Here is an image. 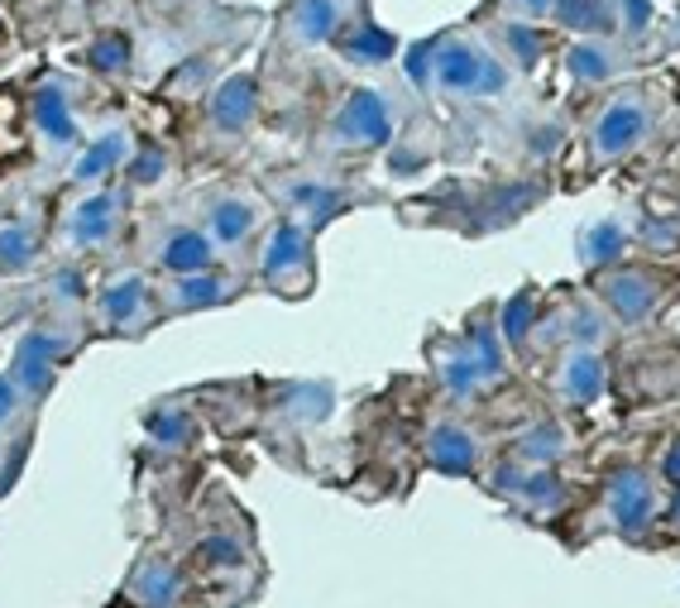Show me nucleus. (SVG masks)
<instances>
[{"mask_svg": "<svg viewBox=\"0 0 680 608\" xmlns=\"http://www.w3.org/2000/svg\"><path fill=\"white\" fill-rule=\"evenodd\" d=\"M470 360L479 364L484 379H489V374H503V350H499V336H494L489 321H479L475 336H470Z\"/></svg>", "mask_w": 680, "mask_h": 608, "instance_id": "dca6fc26", "label": "nucleus"}, {"mask_svg": "<svg viewBox=\"0 0 680 608\" xmlns=\"http://www.w3.org/2000/svg\"><path fill=\"white\" fill-rule=\"evenodd\" d=\"M221 297H226V288L216 283L211 273H187L182 278V302H187V307H216Z\"/></svg>", "mask_w": 680, "mask_h": 608, "instance_id": "5701e85b", "label": "nucleus"}, {"mask_svg": "<svg viewBox=\"0 0 680 608\" xmlns=\"http://www.w3.org/2000/svg\"><path fill=\"white\" fill-rule=\"evenodd\" d=\"M92 68L96 72H111V68H125V58H130V44L120 39V34H106V39H96L92 44Z\"/></svg>", "mask_w": 680, "mask_h": 608, "instance_id": "a878e982", "label": "nucleus"}, {"mask_svg": "<svg viewBox=\"0 0 680 608\" xmlns=\"http://www.w3.org/2000/svg\"><path fill=\"white\" fill-rule=\"evenodd\" d=\"M604 302L614 307L618 321H642V316L652 312V283L642 273H614L609 283H604Z\"/></svg>", "mask_w": 680, "mask_h": 608, "instance_id": "423d86ee", "label": "nucleus"}, {"mask_svg": "<svg viewBox=\"0 0 680 608\" xmlns=\"http://www.w3.org/2000/svg\"><path fill=\"white\" fill-rule=\"evenodd\" d=\"M144 427H149V436H159V441H187V417H182V412H149V422H144Z\"/></svg>", "mask_w": 680, "mask_h": 608, "instance_id": "bb28decb", "label": "nucleus"}, {"mask_svg": "<svg viewBox=\"0 0 680 608\" xmlns=\"http://www.w3.org/2000/svg\"><path fill=\"white\" fill-rule=\"evenodd\" d=\"M250 115H254V82L230 77L226 87L216 92V125L240 130V125H250Z\"/></svg>", "mask_w": 680, "mask_h": 608, "instance_id": "9d476101", "label": "nucleus"}, {"mask_svg": "<svg viewBox=\"0 0 680 608\" xmlns=\"http://www.w3.org/2000/svg\"><path fill=\"white\" fill-rule=\"evenodd\" d=\"M298 24H302V39H312V44L331 39L336 34V5L331 0H302Z\"/></svg>", "mask_w": 680, "mask_h": 608, "instance_id": "4468645a", "label": "nucleus"}, {"mask_svg": "<svg viewBox=\"0 0 680 608\" xmlns=\"http://www.w3.org/2000/svg\"><path fill=\"white\" fill-rule=\"evenodd\" d=\"M15 412V388H10V379H0V422Z\"/></svg>", "mask_w": 680, "mask_h": 608, "instance_id": "2f4dec72", "label": "nucleus"}, {"mask_svg": "<svg viewBox=\"0 0 680 608\" xmlns=\"http://www.w3.org/2000/svg\"><path fill=\"white\" fill-rule=\"evenodd\" d=\"M652 508H657V494H652L647 474H638V470L614 474V484H609V518H614V527L642 532V527H647V518H652Z\"/></svg>", "mask_w": 680, "mask_h": 608, "instance_id": "f03ea898", "label": "nucleus"}, {"mask_svg": "<svg viewBox=\"0 0 680 608\" xmlns=\"http://www.w3.org/2000/svg\"><path fill=\"white\" fill-rule=\"evenodd\" d=\"M206 556H211V561H230V566H235L240 561V546L226 542V537H211V542H206Z\"/></svg>", "mask_w": 680, "mask_h": 608, "instance_id": "c756f323", "label": "nucleus"}, {"mask_svg": "<svg viewBox=\"0 0 680 608\" xmlns=\"http://www.w3.org/2000/svg\"><path fill=\"white\" fill-rule=\"evenodd\" d=\"M120 158H125V135H101V139H96L92 149H87V158L77 163V178H82V182H87V178H101L106 168L120 163Z\"/></svg>", "mask_w": 680, "mask_h": 608, "instance_id": "ddd939ff", "label": "nucleus"}, {"mask_svg": "<svg viewBox=\"0 0 680 608\" xmlns=\"http://www.w3.org/2000/svg\"><path fill=\"white\" fill-rule=\"evenodd\" d=\"M676 518H680V494H676Z\"/></svg>", "mask_w": 680, "mask_h": 608, "instance_id": "f704fd0d", "label": "nucleus"}, {"mask_svg": "<svg viewBox=\"0 0 680 608\" xmlns=\"http://www.w3.org/2000/svg\"><path fill=\"white\" fill-rule=\"evenodd\" d=\"M159 173H163V154L149 149V158H139V163H135V182H154Z\"/></svg>", "mask_w": 680, "mask_h": 608, "instance_id": "7c9ffc66", "label": "nucleus"}, {"mask_svg": "<svg viewBox=\"0 0 680 608\" xmlns=\"http://www.w3.org/2000/svg\"><path fill=\"white\" fill-rule=\"evenodd\" d=\"M173 589H178V575H168L163 566H149L139 575V599L149 608H163L168 599H173Z\"/></svg>", "mask_w": 680, "mask_h": 608, "instance_id": "4be33fe9", "label": "nucleus"}, {"mask_svg": "<svg viewBox=\"0 0 680 608\" xmlns=\"http://www.w3.org/2000/svg\"><path fill=\"white\" fill-rule=\"evenodd\" d=\"M340 135L355 144H384L393 135V115L379 92H350L345 111H340Z\"/></svg>", "mask_w": 680, "mask_h": 608, "instance_id": "7ed1b4c3", "label": "nucleus"}, {"mask_svg": "<svg viewBox=\"0 0 680 608\" xmlns=\"http://www.w3.org/2000/svg\"><path fill=\"white\" fill-rule=\"evenodd\" d=\"M604 388V364L594 350H575V355L566 360V374H561V393L570 403H594Z\"/></svg>", "mask_w": 680, "mask_h": 608, "instance_id": "0eeeda50", "label": "nucleus"}, {"mask_svg": "<svg viewBox=\"0 0 680 608\" xmlns=\"http://www.w3.org/2000/svg\"><path fill=\"white\" fill-rule=\"evenodd\" d=\"M254 226V211L245 202H221L211 211V230H216V240L221 245H235V240H245V230Z\"/></svg>", "mask_w": 680, "mask_h": 608, "instance_id": "f8f14e48", "label": "nucleus"}, {"mask_svg": "<svg viewBox=\"0 0 680 608\" xmlns=\"http://www.w3.org/2000/svg\"><path fill=\"white\" fill-rule=\"evenodd\" d=\"M336 44H345V53L364 58V63H384V58H393V53H398L393 34H384V29H360L355 39H336Z\"/></svg>", "mask_w": 680, "mask_h": 608, "instance_id": "f3484780", "label": "nucleus"}, {"mask_svg": "<svg viewBox=\"0 0 680 608\" xmlns=\"http://www.w3.org/2000/svg\"><path fill=\"white\" fill-rule=\"evenodd\" d=\"M561 20L570 29H599V24H609L604 0H561Z\"/></svg>", "mask_w": 680, "mask_h": 608, "instance_id": "b1692460", "label": "nucleus"}, {"mask_svg": "<svg viewBox=\"0 0 680 608\" xmlns=\"http://www.w3.org/2000/svg\"><path fill=\"white\" fill-rule=\"evenodd\" d=\"M508 39H513V48H518L522 58H527V63L537 58V34H532V29H522V24H513V29H508Z\"/></svg>", "mask_w": 680, "mask_h": 608, "instance_id": "c85d7f7f", "label": "nucleus"}, {"mask_svg": "<svg viewBox=\"0 0 680 608\" xmlns=\"http://www.w3.org/2000/svg\"><path fill=\"white\" fill-rule=\"evenodd\" d=\"M642 130H647V111H642L638 101H614L609 111L599 115V125H594V149L604 158H618L642 139Z\"/></svg>", "mask_w": 680, "mask_h": 608, "instance_id": "20e7f679", "label": "nucleus"}, {"mask_svg": "<svg viewBox=\"0 0 680 608\" xmlns=\"http://www.w3.org/2000/svg\"><path fill=\"white\" fill-rule=\"evenodd\" d=\"M139 302H144V283L139 278H125V283H116L111 293H106V316H111V321H130V316L139 312Z\"/></svg>", "mask_w": 680, "mask_h": 608, "instance_id": "6ab92c4d", "label": "nucleus"}, {"mask_svg": "<svg viewBox=\"0 0 680 608\" xmlns=\"http://www.w3.org/2000/svg\"><path fill=\"white\" fill-rule=\"evenodd\" d=\"M570 72L575 77H585V82H599V77H609V53H599L594 44H570Z\"/></svg>", "mask_w": 680, "mask_h": 608, "instance_id": "aec40b11", "label": "nucleus"}, {"mask_svg": "<svg viewBox=\"0 0 680 608\" xmlns=\"http://www.w3.org/2000/svg\"><path fill=\"white\" fill-rule=\"evenodd\" d=\"M666 474H671V479L680 484V441L671 446V455H666Z\"/></svg>", "mask_w": 680, "mask_h": 608, "instance_id": "473e14b6", "label": "nucleus"}, {"mask_svg": "<svg viewBox=\"0 0 680 608\" xmlns=\"http://www.w3.org/2000/svg\"><path fill=\"white\" fill-rule=\"evenodd\" d=\"M34 120H39V130L48 139L68 144L72 139V115H68V101L58 87H44L39 96H34Z\"/></svg>", "mask_w": 680, "mask_h": 608, "instance_id": "9b49d317", "label": "nucleus"}, {"mask_svg": "<svg viewBox=\"0 0 680 608\" xmlns=\"http://www.w3.org/2000/svg\"><path fill=\"white\" fill-rule=\"evenodd\" d=\"M432 77H441V87H451V92H503L508 87L503 68L470 44H436Z\"/></svg>", "mask_w": 680, "mask_h": 608, "instance_id": "f257e3e1", "label": "nucleus"}, {"mask_svg": "<svg viewBox=\"0 0 680 608\" xmlns=\"http://www.w3.org/2000/svg\"><path fill=\"white\" fill-rule=\"evenodd\" d=\"M518 5H522V10H532V15H542V10L551 5V0H518Z\"/></svg>", "mask_w": 680, "mask_h": 608, "instance_id": "72a5a7b5", "label": "nucleus"}, {"mask_svg": "<svg viewBox=\"0 0 680 608\" xmlns=\"http://www.w3.org/2000/svg\"><path fill=\"white\" fill-rule=\"evenodd\" d=\"M211 264V240L197 235V230H178L163 250V269L173 273H202Z\"/></svg>", "mask_w": 680, "mask_h": 608, "instance_id": "1a4fd4ad", "label": "nucleus"}, {"mask_svg": "<svg viewBox=\"0 0 680 608\" xmlns=\"http://www.w3.org/2000/svg\"><path fill=\"white\" fill-rule=\"evenodd\" d=\"M585 254H590L594 264H609V259H618V254H623V230H618L614 221L594 226V230H590V240H585Z\"/></svg>", "mask_w": 680, "mask_h": 608, "instance_id": "412c9836", "label": "nucleus"}, {"mask_svg": "<svg viewBox=\"0 0 680 608\" xmlns=\"http://www.w3.org/2000/svg\"><path fill=\"white\" fill-rule=\"evenodd\" d=\"M288 264H302V230L298 226H278L274 245H269V254H264V269L269 273H283Z\"/></svg>", "mask_w": 680, "mask_h": 608, "instance_id": "2eb2a0df", "label": "nucleus"}, {"mask_svg": "<svg viewBox=\"0 0 680 608\" xmlns=\"http://www.w3.org/2000/svg\"><path fill=\"white\" fill-rule=\"evenodd\" d=\"M432 460L441 470L470 474V470H475V441H470V431L456 427V422H441V427L432 431Z\"/></svg>", "mask_w": 680, "mask_h": 608, "instance_id": "6e6552de", "label": "nucleus"}, {"mask_svg": "<svg viewBox=\"0 0 680 608\" xmlns=\"http://www.w3.org/2000/svg\"><path fill=\"white\" fill-rule=\"evenodd\" d=\"M503 331H508V340H513V345H518L522 336H527V297H518L513 307H508V316H503Z\"/></svg>", "mask_w": 680, "mask_h": 608, "instance_id": "cd10ccee", "label": "nucleus"}, {"mask_svg": "<svg viewBox=\"0 0 680 608\" xmlns=\"http://www.w3.org/2000/svg\"><path fill=\"white\" fill-rule=\"evenodd\" d=\"M72 230H77V240H87V245H96V240H106V230H111V197H96L77 211V221H72Z\"/></svg>", "mask_w": 680, "mask_h": 608, "instance_id": "a211bd4d", "label": "nucleus"}, {"mask_svg": "<svg viewBox=\"0 0 680 608\" xmlns=\"http://www.w3.org/2000/svg\"><path fill=\"white\" fill-rule=\"evenodd\" d=\"M53 355H58V340L34 331L20 340V355H15V379L29 388V393H44L48 379H53Z\"/></svg>", "mask_w": 680, "mask_h": 608, "instance_id": "39448f33", "label": "nucleus"}, {"mask_svg": "<svg viewBox=\"0 0 680 608\" xmlns=\"http://www.w3.org/2000/svg\"><path fill=\"white\" fill-rule=\"evenodd\" d=\"M29 254H34L29 230H20V226L0 230V264H5V269H24V264H29Z\"/></svg>", "mask_w": 680, "mask_h": 608, "instance_id": "393cba45", "label": "nucleus"}]
</instances>
